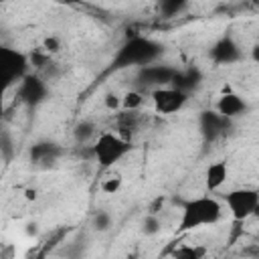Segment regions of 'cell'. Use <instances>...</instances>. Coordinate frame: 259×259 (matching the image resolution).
<instances>
[{
  "instance_id": "obj_16",
  "label": "cell",
  "mask_w": 259,
  "mask_h": 259,
  "mask_svg": "<svg viewBox=\"0 0 259 259\" xmlns=\"http://www.w3.org/2000/svg\"><path fill=\"white\" fill-rule=\"evenodd\" d=\"M59 154V148L55 144H36L32 150H30V158L34 162H42V160H55V156Z\"/></svg>"
},
{
  "instance_id": "obj_26",
  "label": "cell",
  "mask_w": 259,
  "mask_h": 259,
  "mask_svg": "<svg viewBox=\"0 0 259 259\" xmlns=\"http://www.w3.org/2000/svg\"><path fill=\"white\" fill-rule=\"evenodd\" d=\"M251 61H253V63H257V65H259V42H257V45H253V47H251Z\"/></svg>"
},
{
  "instance_id": "obj_17",
  "label": "cell",
  "mask_w": 259,
  "mask_h": 259,
  "mask_svg": "<svg viewBox=\"0 0 259 259\" xmlns=\"http://www.w3.org/2000/svg\"><path fill=\"white\" fill-rule=\"evenodd\" d=\"M144 103V93L142 91H127L121 95V109H127V111H140Z\"/></svg>"
},
{
  "instance_id": "obj_21",
  "label": "cell",
  "mask_w": 259,
  "mask_h": 259,
  "mask_svg": "<svg viewBox=\"0 0 259 259\" xmlns=\"http://www.w3.org/2000/svg\"><path fill=\"white\" fill-rule=\"evenodd\" d=\"M160 227H162V223H160L158 214L148 212L146 219H144V223H142V231H144L146 235H156V233L160 231Z\"/></svg>"
},
{
  "instance_id": "obj_12",
  "label": "cell",
  "mask_w": 259,
  "mask_h": 259,
  "mask_svg": "<svg viewBox=\"0 0 259 259\" xmlns=\"http://www.w3.org/2000/svg\"><path fill=\"white\" fill-rule=\"evenodd\" d=\"M229 178V166L225 160H217V162H210L204 170V188L206 192H217L223 188V184L227 182Z\"/></svg>"
},
{
  "instance_id": "obj_28",
  "label": "cell",
  "mask_w": 259,
  "mask_h": 259,
  "mask_svg": "<svg viewBox=\"0 0 259 259\" xmlns=\"http://www.w3.org/2000/svg\"><path fill=\"white\" fill-rule=\"evenodd\" d=\"M253 217H257V219H259V204L255 206V212H253Z\"/></svg>"
},
{
  "instance_id": "obj_7",
  "label": "cell",
  "mask_w": 259,
  "mask_h": 259,
  "mask_svg": "<svg viewBox=\"0 0 259 259\" xmlns=\"http://www.w3.org/2000/svg\"><path fill=\"white\" fill-rule=\"evenodd\" d=\"M233 119L221 115L217 109H202L198 113V132L202 136L204 144H212L219 138L227 134V127L231 125Z\"/></svg>"
},
{
  "instance_id": "obj_22",
  "label": "cell",
  "mask_w": 259,
  "mask_h": 259,
  "mask_svg": "<svg viewBox=\"0 0 259 259\" xmlns=\"http://www.w3.org/2000/svg\"><path fill=\"white\" fill-rule=\"evenodd\" d=\"M109 227H111V214L105 212V210H97L95 217H93V229L99 231V233H103Z\"/></svg>"
},
{
  "instance_id": "obj_18",
  "label": "cell",
  "mask_w": 259,
  "mask_h": 259,
  "mask_svg": "<svg viewBox=\"0 0 259 259\" xmlns=\"http://www.w3.org/2000/svg\"><path fill=\"white\" fill-rule=\"evenodd\" d=\"M117 123H119V130H121L123 134H127V132H132V130H136V123H138V111L121 109V115H119Z\"/></svg>"
},
{
  "instance_id": "obj_8",
  "label": "cell",
  "mask_w": 259,
  "mask_h": 259,
  "mask_svg": "<svg viewBox=\"0 0 259 259\" xmlns=\"http://www.w3.org/2000/svg\"><path fill=\"white\" fill-rule=\"evenodd\" d=\"M174 75H176V67L162 65V63H152V65H146V67L138 69V81L144 87H150V89L170 85Z\"/></svg>"
},
{
  "instance_id": "obj_4",
  "label": "cell",
  "mask_w": 259,
  "mask_h": 259,
  "mask_svg": "<svg viewBox=\"0 0 259 259\" xmlns=\"http://www.w3.org/2000/svg\"><path fill=\"white\" fill-rule=\"evenodd\" d=\"M30 57L18 49L12 47H2L0 49V81L4 85V89L18 85L30 69Z\"/></svg>"
},
{
  "instance_id": "obj_11",
  "label": "cell",
  "mask_w": 259,
  "mask_h": 259,
  "mask_svg": "<svg viewBox=\"0 0 259 259\" xmlns=\"http://www.w3.org/2000/svg\"><path fill=\"white\" fill-rule=\"evenodd\" d=\"M16 95L22 103L26 105H38L47 99V85L38 75H26L18 85H16Z\"/></svg>"
},
{
  "instance_id": "obj_2",
  "label": "cell",
  "mask_w": 259,
  "mask_h": 259,
  "mask_svg": "<svg viewBox=\"0 0 259 259\" xmlns=\"http://www.w3.org/2000/svg\"><path fill=\"white\" fill-rule=\"evenodd\" d=\"M221 219H223V204L214 196H210V194L194 196V198H188L182 204L176 231L178 233L196 231V229H202V227L217 225Z\"/></svg>"
},
{
  "instance_id": "obj_25",
  "label": "cell",
  "mask_w": 259,
  "mask_h": 259,
  "mask_svg": "<svg viewBox=\"0 0 259 259\" xmlns=\"http://www.w3.org/2000/svg\"><path fill=\"white\" fill-rule=\"evenodd\" d=\"M190 0H164V10L166 14H172V12H178L180 8H184Z\"/></svg>"
},
{
  "instance_id": "obj_14",
  "label": "cell",
  "mask_w": 259,
  "mask_h": 259,
  "mask_svg": "<svg viewBox=\"0 0 259 259\" xmlns=\"http://www.w3.org/2000/svg\"><path fill=\"white\" fill-rule=\"evenodd\" d=\"M93 136H95V123L93 121L81 119L79 123H75V127H73V140L77 144H87Z\"/></svg>"
},
{
  "instance_id": "obj_6",
  "label": "cell",
  "mask_w": 259,
  "mask_h": 259,
  "mask_svg": "<svg viewBox=\"0 0 259 259\" xmlns=\"http://www.w3.org/2000/svg\"><path fill=\"white\" fill-rule=\"evenodd\" d=\"M152 97V107L158 115H174L180 109H184V105L188 103L190 95L172 87V85H164L158 89H152L150 93Z\"/></svg>"
},
{
  "instance_id": "obj_3",
  "label": "cell",
  "mask_w": 259,
  "mask_h": 259,
  "mask_svg": "<svg viewBox=\"0 0 259 259\" xmlns=\"http://www.w3.org/2000/svg\"><path fill=\"white\" fill-rule=\"evenodd\" d=\"M91 148H93V160L97 162V166L101 170H109L121 158H125L132 152L134 146L123 134L103 132V134L97 136V140L93 142Z\"/></svg>"
},
{
  "instance_id": "obj_27",
  "label": "cell",
  "mask_w": 259,
  "mask_h": 259,
  "mask_svg": "<svg viewBox=\"0 0 259 259\" xmlns=\"http://www.w3.org/2000/svg\"><path fill=\"white\" fill-rule=\"evenodd\" d=\"M24 196H26L28 200H34V198H36V190H32V188H28V190L24 192Z\"/></svg>"
},
{
  "instance_id": "obj_15",
  "label": "cell",
  "mask_w": 259,
  "mask_h": 259,
  "mask_svg": "<svg viewBox=\"0 0 259 259\" xmlns=\"http://www.w3.org/2000/svg\"><path fill=\"white\" fill-rule=\"evenodd\" d=\"M206 255V247L202 245H180L172 251V257L176 259H202Z\"/></svg>"
},
{
  "instance_id": "obj_20",
  "label": "cell",
  "mask_w": 259,
  "mask_h": 259,
  "mask_svg": "<svg viewBox=\"0 0 259 259\" xmlns=\"http://www.w3.org/2000/svg\"><path fill=\"white\" fill-rule=\"evenodd\" d=\"M121 184H123V180H121L119 174L109 176V178H105L101 182V192H105V194H117L121 190Z\"/></svg>"
},
{
  "instance_id": "obj_9",
  "label": "cell",
  "mask_w": 259,
  "mask_h": 259,
  "mask_svg": "<svg viewBox=\"0 0 259 259\" xmlns=\"http://www.w3.org/2000/svg\"><path fill=\"white\" fill-rule=\"evenodd\" d=\"M214 109L221 115L229 117V119H237V117H241V115H245L249 111V103H247L245 97H241L229 85H225L223 87V93L219 95V99L214 103Z\"/></svg>"
},
{
  "instance_id": "obj_19",
  "label": "cell",
  "mask_w": 259,
  "mask_h": 259,
  "mask_svg": "<svg viewBox=\"0 0 259 259\" xmlns=\"http://www.w3.org/2000/svg\"><path fill=\"white\" fill-rule=\"evenodd\" d=\"M28 57H30V65H32L34 69H42V67L49 65V61H51V53H47L42 47L36 49V51H32V53H28Z\"/></svg>"
},
{
  "instance_id": "obj_1",
  "label": "cell",
  "mask_w": 259,
  "mask_h": 259,
  "mask_svg": "<svg viewBox=\"0 0 259 259\" xmlns=\"http://www.w3.org/2000/svg\"><path fill=\"white\" fill-rule=\"evenodd\" d=\"M164 55V45L142 36V34H134L130 36L113 55L111 59V69L113 71H121V69H140L152 63H158V59Z\"/></svg>"
},
{
  "instance_id": "obj_5",
  "label": "cell",
  "mask_w": 259,
  "mask_h": 259,
  "mask_svg": "<svg viewBox=\"0 0 259 259\" xmlns=\"http://www.w3.org/2000/svg\"><path fill=\"white\" fill-rule=\"evenodd\" d=\"M225 204L235 223H243L253 217L255 206L259 204V190L257 188H233L225 194Z\"/></svg>"
},
{
  "instance_id": "obj_24",
  "label": "cell",
  "mask_w": 259,
  "mask_h": 259,
  "mask_svg": "<svg viewBox=\"0 0 259 259\" xmlns=\"http://www.w3.org/2000/svg\"><path fill=\"white\" fill-rule=\"evenodd\" d=\"M103 103H105V107H107V109H111V111L121 109V97H119V95H115V93H107V95L103 97Z\"/></svg>"
},
{
  "instance_id": "obj_13",
  "label": "cell",
  "mask_w": 259,
  "mask_h": 259,
  "mask_svg": "<svg viewBox=\"0 0 259 259\" xmlns=\"http://www.w3.org/2000/svg\"><path fill=\"white\" fill-rule=\"evenodd\" d=\"M200 83H202V73H200V69L188 67V69H176V75H174V79H172L170 85L190 95L192 91H196V89L200 87Z\"/></svg>"
},
{
  "instance_id": "obj_23",
  "label": "cell",
  "mask_w": 259,
  "mask_h": 259,
  "mask_svg": "<svg viewBox=\"0 0 259 259\" xmlns=\"http://www.w3.org/2000/svg\"><path fill=\"white\" fill-rule=\"evenodd\" d=\"M42 49H45L47 53H51V55H53V53H59V51H61V38H59V36H53V34L47 36V38L42 40Z\"/></svg>"
},
{
  "instance_id": "obj_10",
  "label": "cell",
  "mask_w": 259,
  "mask_h": 259,
  "mask_svg": "<svg viewBox=\"0 0 259 259\" xmlns=\"http://www.w3.org/2000/svg\"><path fill=\"white\" fill-rule=\"evenodd\" d=\"M208 57L214 65H233L237 61H241L243 53H241V47L237 45V40L229 34L221 36L219 40L212 42L210 51H208Z\"/></svg>"
}]
</instances>
